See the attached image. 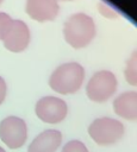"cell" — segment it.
Returning a JSON list of instances; mask_svg holds the SVG:
<instances>
[{
    "mask_svg": "<svg viewBox=\"0 0 137 152\" xmlns=\"http://www.w3.org/2000/svg\"><path fill=\"white\" fill-rule=\"evenodd\" d=\"M85 81V69L76 62H67L58 65L50 75L49 86L58 94L76 93Z\"/></svg>",
    "mask_w": 137,
    "mask_h": 152,
    "instance_id": "obj_1",
    "label": "cell"
},
{
    "mask_svg": "<svg viewBox=\"0 0 137 152\" xmlns=\"http://www.w3.org/2000/svg\"><path fill=\"white\" fill-rule=\"evenodd\" d=\"M95 24L86 13L71 14L64 23L63 36L66 42L74 49L87 46L95 36Z\"/></svg>",
    "mask_w": 137,
    "mask_h": 152,
    "instance_id": "obj_2",
    "label": "cell"
},
{
    "mask_svg": "<svg viewBox=\"0 0 137 152\" xmlns=\"http://www.w3.org/2000/svg\"><path fill=\"white\" fill-rule=\"evenodd\" d=\"M88 134L98 145H111L122 139L124 126L117 119L98 118L88 126Z\"/></svg>",
    "mask_w": 137,
    "mask_h": 152,
    "instance_id": "obj_3",
    "label": "cell"
},
{
    "mask_svg": "<svg viewBox=\"0 0 137 152\" xmlns=\"http://www.w3.org/2000/svg\"><path fill=\"white\" fill-rule=\"evenodd\" d=\"M117 90V78L108 70L96 71L86 86V93L89 100L94 102L107 101Z\"/></svg>",
    "mask_w": 137,
    "mask_h": 152,
    "instance_id": "obj_4",
    "label": "cell"
},
{
    "mask_svg": "<svg viewBox=\"0 0 137 152\" xmlns=\"http://www.w3.org/2000/svg\"><path fill=\"white\" fill-rule=\"evenodd\" d=\"M0 139L12 150L20 148L27 139L26 122L14 115L2 119L0 122Z\"/></svg>",
    "mask_w": 137,
    "mask_h": 152,
    "instance_id": "obj_5",
    "label": "cell"
},
{
    "mask_svg": "<svg viewBox=\"0 0 137 152\" xmlns=\"http://www.w3.org/2000/svg\"><path fill=\"white\" fill-rule=\"evenodd\" d=\"M30 38L29 26L23 20L12 19L4 31L1 40L4 46L11 52H21L27 48Z\"/></svg>",
    "mask_w": 137,
    "mask_h": 152,
    "instance_id": "obj_6",
    "label": "cell"
},
{
    "mask_svg": "<svg viewBox=\"0 0 137 152\" xmlns=\"http://www.w3.org/2000/svg\"><path fill=\"white\" fill-rule=\"evenodd\" d=\"M36 115L46 124H58L63 121L68 113L64 100L56 96H44L39 99L35 108Z\"/></svg>",
    "mask_w": 137,
    "mask_h": 152,
    "instance_id": "obj_7",
    "label": "cell"
},
{
    "mask_svg": "<svg viewBox=\"0 0 137 152\" xmlns=\"http://www.w3.org/2000/svg\"><path fill=\"white\" fill-rule=\"evenodd\" d=\"M25 11L31 19L44 23L57 17L60 6L57 0H26Z\"/></svg>",
    "mask_w": 137,
    "mask_h": 152,
    "instance_id": "obj_8",
    "label": "cell"
},
{
    "mask_svg": "<svg viewBox=\"0 0 137 152\" xmlns=\"http://www.w3.org/2000/svg\"><path fill=\"white\" fill-rule=\"evenodd\" d=\"M62 142V133L57 129H45L29 145L27 152H56Z\"/></svg>",
    "mask_w": 137,
    "mask_h": 152,
    "instance_id": "obj_9",
    "label": "cell"
},
{
    "mask_svg": "<svg viewBox=\"0 0 137 152\" xmlns=\"http://www.w3.org/2000/svg\"><path fill=\"white\" fill-rule=\"evenodd\" d=\"M136 100H137V93L135 90L131 91L129 90L119 94L113 101V109L116 114L125 120L135 121L137 116Z\"/></svg>",
    "mask_w": 137,
    "mask_h": 152,
    "instance_id": "obj_10",
    "label": "cell"
},
{
    "mask_svg": "<svg viewBox=\"0 0 137 152\" xmlns=\"http://www.w3.org/2000/svg\"><path fill=\"white\" fill-rule=\"evenodd\" d=\"M125 78L127 83L131 86H136V52L132 53L131 58H129L125 68Z\"/></svg>",
    "mask_w": 137,
    "mask_h": 152,
    "instance_id": "obj_11",
    "label": "cell"
},
{
    "mask_svg": "<svg viewBox=\"0 0 137 152\" xmlns=\"http://www.w3.org/2000/svg\"><path fill=\"white\" fill-rule=\"evenodd\" d=\"M61 152H88V148L80 140H70L62 147Z\"/></svg>",
    "mask_w": 137,
    "mask_h": 152,
    "instance_id": "obj_12",
    "label": "cell"
},
{
    "mask_svg": "<svg viewBox=\"0 0 137 152\" xmlns=\"http://www.w3.org/2000/svg\"><path fill=\"white\" fill-rule=\"evenodd\" d=\"M98 10H99V12H100L104 17H106V18L114 19V18L118 17V12L114 11L111 6H108V5L104 4V2H99V5H98Z\"/></svg>",
    "mask_w": 137,
    "mask_h": 152,
    "instance_id": "obj_13",
    "label": "cell"
},
{
    "mask_svg": "<svg viewBox=\"0 0 137 152\" xmlns=\"http://www.w3.org/2000/svg\"><path fill=\"white\" fill-rule=\"evenodd\" d=\"M12 20V18L5 13V12H0V40H1V37L4 34V31L6 30L7 25L10 24V21Z\"/></svg>",
    "mask_w": 137,
    "mask_h": 152,
    "instance_id": "obj_14",
    "label": "cell"
},
{
    "mask_svg": "<svg viewBox=\"0 0 137 152\" xmlns=\"http://www.w3.org/2000/svg\"><path fill=\"white\" fill-rule=\"evenodd\" d=\"M6 94H7V86H6L5 80L0 76V104L4 102V100L6 97Z\"/></svg>",
    "mask_w": 137,
    "mask_h": 152,
    "instance_id": "obj_15",
    "label": "cell"
},
{
    "mask_svg": "<svg viewBox=\"0 0 137 152\" xmlns=\"http://www.w3.org/2000/svg\"><path fill=\"white\" fill-rule=\"evenodd\" d=\"M0 152H6V151L4 150V147H1V146H0Z\"/></svg>",
    "mask_w": 137,
    "mask_h": 152,
    "instance_id": "obj_16",
    "label": "cell"
},
{
    "mask_svg": "<svg viewBox=\"0 0 137 152\" xmlns=\"http://www.w3.org/2000/svg\"><path fill=\"white\" fill-rule=\"evenodd\" d=\"M58 1V0H57ZM61 1H69V0H61Z\"/></svg>",
    "mask_w": 137,
    "mask_h": 152,
    "instance_id": "obj_17",
    "label": "cell"
},
{
    "mask_svg": "<svg viewBox=\"0 0 137 152\" xmlns=\"http://www.w3.org/2000/svg\"><path fill=\"white\" fill-rule=\"evenodd\" d=\"M1 2H2V0H0V5H1Z\"/></svg>",
    "mask_w": 137,
    "mask_h": 152,
    "instance_id": "obj_18",
    "label": "cell"
}]
</instances>
